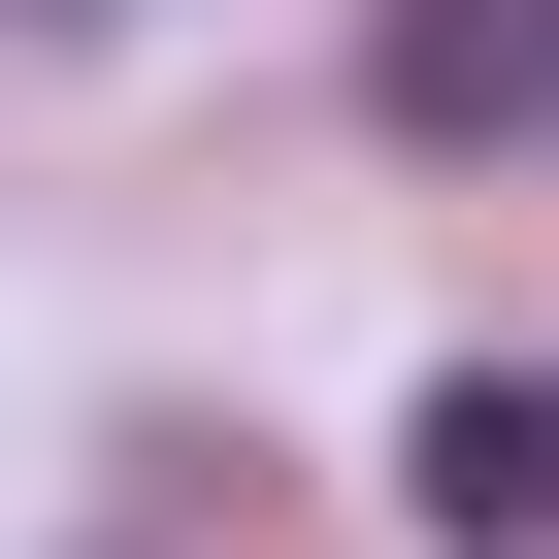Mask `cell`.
Wrapping results in <instances>:
<instances>
[{
    "label": "cell",
    "instance_id": "cell-1",
    "mask_svg": "<svg viewBox=\"0 0 559 559\" xmlns=\"http://www.w3.org/2000/svg\"><path fill=\"white\" fill-rule=\"evenodd\" d=\"M395 493H428L461 559H526V526H559V362H461V395L395 428Z\"/></svg>",
    "mask_w": 559,
    "mask_h": 559
},
{
    "label": "cell",
    "instance_id": "cell-2",
    "mask_svg": "<svg viewBox=\"0 0 559 559\" xmlns=\"http://www.w3.org/2000/svg\"><path fill=\"white\" fill-rule=\"evenodd\" d=\"M559 99V0H395V132H526Z\"/></svg>",
    "mask_w": 559,
    "mask_h": 559
}]
</instances>
